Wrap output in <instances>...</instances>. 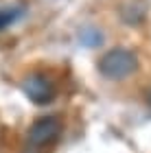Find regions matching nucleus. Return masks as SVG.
Wrapping results in <instances>:
<instances>
[{
	"instance_id": "nucleus-3",
	"label": "nucleus",
	"mask_w": 151,
	"mask_h": 153,
	"mask_svg": "<svg viewBox=\"0 0 151 153\" xmlns=\"http://www.w3.org/2000/svg\"><path fill=\"white\" fill-rule=\"evenodd\" d=\"M59 129H61L59 118H55V116H42V118H37V120L31 125V129H29V142L33 144V147L51 144L55 138L59 136Z\"/></svg>"
},
{
	"instance_id": "nucleus-4",
	"label": "nucleus",
	"mask_w": 151,
	"mask_h": 153,
	"mask_svg": "<svg viewBox=\"0 0 151 153\" xmlns=\"http://www.w3.org/2000/svg\"><path fill=\"white\" fill-rule=\"evenodd\" d=\"M20 16H22V9H20V7H11V4L2 7V9H0V31L7 29L9 24H13Z\"/></svg>"
},
{
	"instance_id": "nucleus-5",
	"label": "nucleus",
	"mask_w": 151,
	"mask_h": 153,
	"mask_svg": "<svg viewBox=\"0 0 151 153\" xmlns=\"http://www.w3.org/2000/svg\"><path fill=\"white\" fill-rule=\"evenodd\" d=\"M79 39H81V44H86V46H97V44H101L103 35L94 26H83V29L79 31Z\"/></svg>"
},
{
	"instance_id": "nucleus-1",
	"label": "nucleus",
	"mask_w": 151,
	"mask_h": 153,
	"mask_svg": "<svg viewBox=\"0 0 151 153\" xmlns=\"http://www.w3.org/2000/svg\"><path fill=\"white\" fill-rule=\"evenodd\" d=\"M136 66H138V61H136V55L132 51H127V48H112L99 59L97 68L105 79L121 81V79H127L136 70Z\"/></svg>"
},
{
	"instance_id": "nucleus-2",
	"label": "nucleus",
	"mask_w": 151,
	"mask_h": 153,
	"mask_svg": "<svg viewBox=\"0 0 151 153\" xmlns=\"http://www.w3.org/2000/svg\"><path fill=\"white\" fill-rule=\"evenodd\" d=\"M22 92L35 105H46V103H51L55 99V85L44 74H29L22 81Z\"/></svg>"
}]
</instances>
